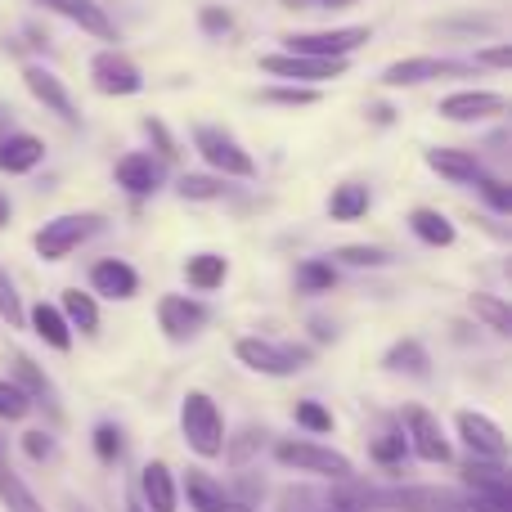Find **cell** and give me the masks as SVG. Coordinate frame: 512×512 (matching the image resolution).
<instances>
[{
    "label": "cell",
    "instance_id": "1",
    "mask_svg": "<svg viewBox=\"0 0 512 512\" xmlns=\"http://www.w3.org/2000/svg\"><path fill=\"white\" fill-rule=\"evenodd\" d=\"M180 432H185V445L198 454V459H221L225 450V423L221 409L207 391H189L180 400Z\"/></svg>",
    "mask_w": 512,
    "mask_h": 512
},
{
    "label": "cell",
    "instance_id": "2",
    "mask_svg": "<svg viewBox=\"0 0 512 512\" xmlns=\"http://www.w3.org/2000/svg\"><path fill=\"white\" fill-rule=\"evenodd\" d=\"M99 230H104V216H95V212H63V216H54V221H45L41 230H36L32 248H36L41 261H68V256L77 252L90 234H99Z\"/></svg>",
    "mask_w": 512,
    "mask_h": 512
},
{
    "label": "cell",
    "instance_id": "3",
    "mask_svg": "<svg viewBox=\"0 0 512 512\" xmlns=\"http://www.w3.org/2000/svg\"><path fill=\"white\" fill-rule=\"evenodd\" d=\"M234 355H239L243 369L261 373V378H292V373L306 369V360H310V351L270 342V337H239V342H234Z\"/></svg>",
    "mask_w": 512,
    "mask_h": 512
},
{
    "label": "cell",
    "instance_id": "4",
    "mask_svg": "<svg viewBox=\"0 0 512 512\" xmlns=\"http://www.w3.org/2000/svg\"><path fill=\"white\" fill-rule=\"evenodd\" d=\"M194 149L203 153V162L212 171H221L225 180H252L256 176V162H252V153L243 149L239 140H234L225 126H198L194 131Z\"/></svg>",
    "mask_w": 512,
    "mask_h": 512
},
{
    "label": "cell",
    "instance_id": "5",
    "mask_svg": "<svg viewBox=\"0 0 512 512\" xmlns=\"http://www.w3.org/2000/svg\"><path fill=\"white\" fill-rule=\"evenodd\" d=\"M274 459L283 468H297V472H310V477H328V481H351L355 477V463L346 454L328 450V445H315V441H279L274 445Z\"/></svg>",
    "mask_w": 512,
    "mask_h": 512
},
{
    "label": "cell",
    "instance_id": "6",
    "mask_svg": "<svg viewBox=\"0 0 512 512\" xmlns=\"http://www.w3.org/2000/svg\"><path fill=\"white\" fill-rule=\"evenodd\" d=\"M265 77H279L288 86H319V81H333L346 72V59H310V54H265L261 59Z\"/></svg>",
    "mask_w": 512,
    "mask_h": 512
},
{
    "label": "cell",
    "instance_id": "7",
    "mask_svg": "<svg viewBox=\"0 0 512 512\" xmlns=\"http://www.w3.org/2000/svg\"><path fill=\"white\" fill-rule=\"evenodd\" d=\"M90 86L108 99H126V95H140L144 90V72L135 68L122 50L108 45V50H99L95 59H90Z\"/></svg>",
    "mask_w": 512,
    "mask_h": 512
},
{
    "label": "cell",
    "instance_id": "8",
    "mask_svg": "<svg viewBox=\"0 0 512 512\" xmlns=\"http://www.w3.org/2000/svg\"><path fill=\"white\" fill-rule=\"evenodd\" d=\"M369 27H333V32H292L283 36L288 41V54H310V59H346L360 45H369Z\"/></svg>",
    "mask_w": 512,
    "mask_h": 512
},
{
    "label": "cell",
    "instance_id": "9",
    "mask_svg": "<svg viewBox=\"0 0 512 512\" xmlns=\"http://www.w3.org/2000/svg\"><path fill=\"white\" fill-rule=\"evenodd\" d=\"M454 423H459V436L472 450V459H495V463L508 459V436L490 414H481V409H459Z\"/></svg>",
    "mask_w": 512,
    "mask_h": 512
},
{
    "label": "cell",
    "instance_id": "10",
    "mask_svg": "<svg viewBox=\"0 0 512 512\" xmlns=\"http://www.w3.org/2000/svg\"><path fill=\"white\" fill-rule=\"evenodd\" d=\"M400 418H405V441L418 459L423 463H450V441H445V432H441V418L427 414L423 405H409Z\"/></svg>",
    "mask_w": 512,
    "mask_h": 512
},
{
    "label": "cell",
    "instance_id": "11",
    "mask_svg": "<svg viewBox=\"0 0 512 512\" xmlns=\"http://www.w3.org/2000/svg\"><path fill=\"white\" fill-rule=\"evenodd\" d=\"M508 99L499 90H454V95L441 99L436 113L445 122H459V126H472V122H490V117H504Z\"/></svg>",
    "mask_w": 512,
    "mask_h": 512
},
{
    "label": "cell",
    "instance_id": "12",
    "mask_svg": "<svg viewBox=\"0 0 512 512\" xmlns=\"http://www.w3.org/2000/svg\"><path fill=\"white\" fill-rule=\"evenodd\" d=\"M23 86L32 90L36 104H45V113H54L59 122H68V126L81 122V113H77V104H72L68 86H63V81L54 77L45 63H27V68H23Z\"/></svg>",
    "mask_w": 512,
    "mask_h": 512
},
{
    "label": "cell",
    "instance_id": "13",
    "mask_svg": "<svg viewBox=\"0 0 512 512\" xmlns=\"http://www.w3.org/2000/svg\"><path fill=\"white\" fill-rule=\"evenodd\" d=\"M468 63L459 59H436V54H423V59H400L382 72V86L387 90H400V86H423V81H436V77H463Z\"/></svg>",
    "mask_w": 512,
    "mask_h": 512
},
{
    "label": "cell",
    "instance_id": "14",
    "mask_svg": "<svg viewBox=\"0 0 512 512\" xmlns=\"http://www.w3.org/2000/svg\"><path fill=\"white\" fill-rule=\"evenodd\" d=\"M207 324V306L194 297H180V292H167L158 301V328L171 337V342H189L198 328Z\"/></svg>",
    "mask_w": 512,
    "mask_h": 512
},
{
    "label": "cell",
    "instance_id": "15",
    "mask_svg": "<svg viewBox=\"0 0 512 512\" xmlns=\"http://www.w3.org/2000/svg\"><path fill=\"white\" fill-rule=\"evenodd\" d=\"M113 180L131 198H149L162 189V162L153 158V153H126V158L113 167Z\"/></svg>",
    "mask_w": 512,
    "mask_h": 512
},
{
    "label": "cell",
    "instance_id": "16",
    "mask_svg": "<svg viewBox=\"0 0 512 512\" xmlns=\"http://www.w3.org/2000/svg\"><path fill=\"white\" fill-rule=\"evenodd\" d=\"M90 288L108 301H131L135 292H140V274H135V265L117 261V256H104V261L90 270Z\"/></svg>",
    "mask_w": 512,
    "mask_h": 512
},
{
    "label": "cell",
    "instance_id": "17",
    "mask_svg": "<svg viewBox=\"0 0 512 512\" xmlns=\"http://www.w3.org/2000/svg\"><path fill=\"white\" fill-rule=\"evenodd\" d=\"M41 5H50L54 14H63L68 23H77L86 36H95V41H117V27L113 18L104 14V9L95 5V0H41Z\"/></svg>",
    "mask_w": 512,
    "mask_h": 512
},
{
    "label": "cell",
    "instance_id": "18",
    "mask_svg": "<svg viewBox=\"0 0 512 512\" xmlns=\"http://www.w3.org/2000/svg\"><path fill=\"white\" fill-rule=\"evenodd\" d=\"M427 167L436 176H445L450 185H477L486 171H481V158L468 149H427Z\"/></svg>",
    "mask_w": 512,
    "mask_h": 512
},
{
    "label": "cell",
    "instance_id": "19",
    "mask_svg": "<svg viewBox=\"0 0 512 512\" xmlns=\"http://www.w3.org/2000/svg\"><path fill=\"white\" fill-rule=\"evenodd\" d=\"M41 162H45V144L36 140V135L14 131L0 140V171H9V176H27V171H36Z\"/></svg>",
    "mask_w": 512,
    "mask_h": 512
},
{
    "label": "cell",
    "instance_id": "20",
    "mask_svg": "<svg viewBox=\"0 0 512 512\" xmlns=\"http://www.w3.org/2000/svg\"><path fill=\"white\" fill-rule=\"evenodd\" d=\"M140 499H144V508H153V512H180V499H176V481H171V468L167 463H144V472H140Z\"/></svg>",
    "mask_w": 512,
    "mask_h": 512
},
{
    "label": "cell",
    "instance_id": "21",
    "mask_svg": "<svg viewBox=\"0 0 512 512\" xmlns=\"http://www.w3.org/2000/svg\"><path fill=\"white\" fill-rule=\"evenodd\" d=\"M27 324H32V333L41 337L45 346H54V351H72V328H68V319H63L59 306L36 301V306L27 310Z\"/></svg>",
    "mask_w": 512,
    "mask_h": 512
},
{
    "label": "cell",
    "instance_id": "22",
    "mask_svg": "<svg viewBox=\"0 0 512 512\" xmlns=\"http://www.w3.org/2000/svg\"><path fill=\"white\" fill-rule=\"evenodd\" d=\"M185 499L194 512H225V504H230V495H225V486L212 477V472L203 468H189L185 472Z\"/></svg>",
    "mask_w": 512,
    "mask_h": 512
},
{
    "label": "cell",
    "instance_id": "23",
    "mask_svg": "<svg viewBox=\"0 0 512 512\" xmlns=\"http://www.w3.org/2000/svg\"><path fill=\"white\" fill-rule=\"evenodd\" d=\"M369 207H373V194H369V185H360V180H346V185H337L333 198H328V216H333V221H342V225L360 221Z\"/></svg>",
    "mask_w": 512,
    "mask_h": 512
},
{
    "label": "cell",
    "instance_id": "24",
    "mask_svg": "<svg viewBox=\"0 0 512 512\" xmlns=\"http://www.w3.org/2000/svg\"><path fill=\"white\" fill-rule=\"evenodd\" d=\"M409 230H414L427 248H450V243L459 239V234H454V221L441 216L436 207H414V212H409Z\"/></svg>",
    "mask_w": 512,
    "mask_h": 512
},
{
    "label": "cell",
    "instance_id": "25",
    "mask_svg": "<svg viewBox=\"0 0 512 512\" xmlns=\"http://www.w3.org/2000/svg\"><path fill=\"white\" fill-rule=\"evenodd\" d=\"M382 369H387V373H409V378H427V373H432V360H427L423 342L400 337V342L382 355Z\"/></svg>",
    "mask_w": 512,
    "mask_h": 512
},
{
    "label": "cell",
    "instance_id": "26",
    "mask_svg": "<svg viewBox=\"0 0 512 512\" xmlns=\"http://www.w3.org/2000/svg\"><path fill=\"white\" fill-rule=\"evenodd\" d=\"M185 279H189V288L212 292V288H221V283L230 279V261H225L221 252H198V256H189L185 261Z\"/></svg>",
    "mask_w": 512,
    "mask_h": 512
},
{
    "label": "cell",
    "instance_id": "27",
    "mask_svg": "<svg viewBox=\"0 0 512 512\" xmlns=\"http://www.w3.org/2000/svg\"><path fill=\"white\" fill-rule=\"evenodd\" d=\"M463 481L477 486V495H508V472H504V463H495V459H472L468 468H463Z\"/></svg>",
    "mask_w": 512,
    "mask_h": 512
},
{
    "label": "cell",
    "instance_id": "28",
    "mask_svg": "<svg viewBox=\"0 0 512 512\" xmlns=\"http://www.w3.org/2000/svg\"><path fill=\"white\" fill-rule=\"evenodd\" d=\"M63 319H68V328H81V333H95L99 328V306H95V297L90 292H81V288H68L63 292Z\"/></svg>",
    "mask_w": 512,
    "mask_h": 512
},
{
    "label": "cell",
    "instance_id": "29",
    "mask_svg": "<svg viewBox=\"0 0 512 512\" xmlns=\"http://www.w3.org/2000/svg\"><path fill=\"white\" fill-rule=\"evenodd\" d=\"M14 378H18V387L27 391V400L32 405H54V387H50V378H45L41 369H36L27 355H14Z\"/></svg>",
    "mask_w": 512,
    "mask_h": 512
},
{
    "label": "cell",
    "instance_id": "30",
    "mask_svg": "<svg viewBox=\"0 0 512 512\" xmlns=\"http://www.w3.org/2000/svg\"><path fill=\"white\" fill-rule=\"evenodd\" d=\"M468 306H472V315H477L481 324L490 328V333H499V337H508V333H512V310H508V301L490 297V292H477V297H472Z\"/></svg>",
    "mask_w": 512,
    "mask_h": 512
},
{
    "label": "cell",
    "instance_id": "31",
    "mask_svg": "<svg viewBox=\"0 0 512 512\" xmlns=\"http://www.w3.org/2000/svg\"><path fill=\"white\" fill-rule=\"evenodd\" d=\"M225 176H180L176 180V194L185 203H212V198H225Z\"/></svg>",
    "mask_w": 512,
    "mask_h": 512
},
{
    "label": "cell",
    "instance_id": "32",
    "mask_svg": "<svg viewBox=\"0 0 512 512\" xmlns=\"http://www.w3.org/2000/svg\"><path fill=\"white\" fill-rule=\"evenodd\" d=\"M27 409H32V400H27V391L18 387V382L0 378V423H23Z\"/></svg>",
    "mask_w": 512,
    "mask_h": 512
},
{
    "label": "cell",
    "instance_id": "33",
    "mask_svg": "<svg viewBox=\"0 0 512 512\" xmlns=\"http://www.w3.org/2000/svg\"><path fill=\"white\" fill-rule=\"evenodd\" d=\"M261 99L279 108H310L319 104V86H274V90H261Z\"/></svg>",
    "mask_w": 512,
    "mask_h": 512
},
{
    "label": "cell",
    "instance_id": "34",
    "mask_svg": "<svg viewBox=\"0 0 512 512\" xmlns=\"http://www.w3.org/2000/svg\"><path fill=\"white\" fill-rule=\"evenodd\" d=\"M333 283H337L333 261H319V256H315V261H306V265L297 270V288H301V292H328Z\"/></svg>",
    "mask_w": 512,
    "mask_h": 512
},
{
    "label": "cell",
    "instance_id": "35",
    "mask_svg": "<svg viewBox=\"0 0 512 512\" xmlns=\"http://www.w3.org/2000/svg\"><path fill=\"white\" fill-rule=\"evenodd\" d=\"M405 450H409L405 432H382V436H378V441H373V445H369L373 463H382V468H396V463H405Z\"/></svg>",
    "mask_w": 512,
    "mask_h": 512
},
{
    "label": "cell",
    "instance_id": "36",
    "mask_svg": "<svg viewBox=\"0 0 512 512\" xmlns=\"http://www.w3.org/2000/svg\"><path fill=\"white\" fill-rule=\"evenodd\" d=\"M0 319H5L9 328H27V310H23V301H18V288L5 270H0Z\"/></svg>",
    "mask_w": 512,
    "mask_h": 512
},
{
    "label": "cell",
    "instance_id": "37",
    "mask_svg": "<svg viewBox=\"0 0 512 512\" xmlns=\"http://www.w3.org/2000/svg\"><path fill=\"white\" fill-rule=\"evenodd\" d=\"M292 418H297L306 432H315V436H324V432H333V414H328L319 400H297V409H292Z\"/></svg>",
    "mask_w": 512,
    "mask_h": 512
},
{
    "label": "cell",
    "instance_id": "38",
    "mask_svg": "<svg viewBox=\"0 0 512 512\" xmlns=\"http://www.w3.org/2000/svg\"><path fill=\"white\" fill-rule=\"evenodd\" d=\"M333 261L364 270V265H391V252H382V248H364V243H351V248H337V252H333Z\"/></svg>",
    "mask_w": 512,
    "mask_h": 512
},
{
    "label": "cell",
    "instance_id": "39",
    "mask_svg": "<svg viewBox=\"0 0 512 512\" xmlns=\"http://www.w3.org/2000/svg\"><path fill=\"white\" fill-rule=\"evenodd\" d=\"M90 441H95V454H99L104 463H117V459H122V432H117L113 423H99Z\"/></svg>",
    "mask_w": 512,
    "mask_h": 512
},
{
    "label": "cell",
    "instance_id": "40",
    "mask_svg": "<svg viewBox=\"0 0 512 512\" xmlns=\"http://www.w3.org/2000/svg\"><path fill=\"white\" fill-rule=\"evenodd\" d=\"M477 189L486 194V203L495 207L499 216H508V212H512V189H508L499 176H481V180H477Z\"/></svg>",
    "mask_w": 512,
    "mask_h": 512
},
{
    "label": "cell",
    "instance_id": "41",
    "mask_svg": "<svg viewBox=\"0 0 512 512\" xmlns=\"http://www.w3.org/2000/svg\"><path fill=\"white\" fill-rule=\"evenodd\" d=\"M256 445H261V432H256V427H248V432H239V436H234V441L230 445H225V459H230V463H248V454L256 450Z\"/></svg>",
    "mask_w": 512,
    "mask_h": 512
},
{
    "label": "cell",
    "instance_id": "42",
    "mask_svg": "<svg viewBox=\"0 0 512 512\" xmlns=\"http://www.w3.org/2000/svg\"><path fill=\"white\" fill-rule=\"evenodd\" d=\"M198 23H203L207 36H225L234 27V14H230V9H221V5H207L203 14H198Z\"/></svg>",
    "mask_w": 512,
    "mask_h": 512
},
{
    "label": "cell",
    "instance_id": "43",
    "mask_svg": "<svg viewBox=\"0 0 512 512\" xmlns=\"http://www.w3.org/2000/svg\"><path fill=\"white\" fill-rule=\"evenodd\" d=\"M144 131H149V140L153 144H158V153H162V158H180V149H176V140H171V131H167V126H162L158 122V117H144Z\"/></svg>",
    "mask_w": 512,
    "mask_h": 512
},
{
    "label": "cell",
    "instance_id": "44",
    "mask_svg": "<svg viewBox=\"0 0 512 512\" xmlns=\"http://www.w3.org/2000/svg\"><path fill=\"white\" fill-rule=\"evenodd\" d=\"M23 450H27V459H36V463H45L54 454V441L45 432H27L23 436Z\"/></svg>",
    "mask_w": 512,
    "mask_h": 512
},
{
    "label": "cell",
    "instance_id": "45",
    "mask_svg": "<svg viewBox=\"0 0 512 512\" xmlns=\"http://www.w3.org/2000/svg\"><path fill=\"white\" fill-rule=\"evenodd\" d=\"M477 63H490V68H508V63H512V45H508V41L490 45V50L477 54Z\"/></svg>",
    "mask_w": 512,
    "mask_h": 512
},
{
    "label": "cell",
    "instance_id": "46",
    "mask_svg": "<svg viewBox=\"0 0 512 512\" xmlns=\"http://www.w3.org/2000/svg\"><path fill=\"white\" fill-rule=\"evenodd\" d=\"M9 216H14V207H9V198L0 194V230H5V225H9Z\"/></svg>",
    "mask_w": 512,
    "mask_h": 512
},
{
    "label": "cell",
    "instance_id": "47",
    "mask_svg": "<svg viewBox=\"0 0 512 512\" xmlns=\"http://www.w3.org/2000/svg\"><path fill=\"white\" fill-rule=\"evenodd\" d=\"M315 9H342V5H351V0H310Z\"/></svg>",
    "mask_w": 512,
    "mask_h": 512
},
{
    "label": "cell",
    "instance_id": "48",
    "mask_svg": "<svg viewBox=\"0 0 512 512\" xmlns=\"http://www.w3.org/2000/svg\"><path fill=\"white\" fill-rule=\"evenodd\" d=\"M279 5H288V9H310V0H279Z\"/></svg>",
    "mask_w": 512,
    "mask_h": 512
},
{
    "label": "cell",
    "instance_id": "49",
    "mask_svg": "<svg viewBox=\"0 0 512 512\" xmlns=\"http://www.w3.org/2000/svg\"><path fill=\"white\" fill-rule=\"evenodd\" d=\"M225 512H252L248 504H234V499H230V504H225Z\"/></svg>",
    "mask_w": 512,
    "mask_h": 512
},
{
    "label": "cell",
    "instance_id": "50",
    "mask_svg": "<svg viewBox=\"0 0 512 512\" xmlns=\"http://www.w3.org/2000/svg\"><path fill=\"white\" fill-rule=\"evenodd\" d=\"M126 512H144V504H140V499H131V504H126Z\"/></svg>",
    "mask_w": 512,
    "mask_h": 512
},
{
    "label": "cell",
    "instance_id": "51",
    "mask_svg": "<svg viewBox=\"0 0 512 512\" xmlns=\"http://www.w3.org/2000/svg\"><path fill=\"white\" fill-rule=\"evenodd\" d=\"M72 512H90V508H72Z\"/></svg>",
    "mask_w": 512,
    "mask_h": 512
}]
</instances>
